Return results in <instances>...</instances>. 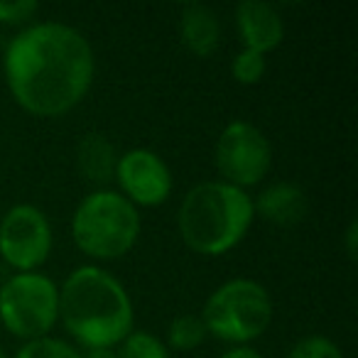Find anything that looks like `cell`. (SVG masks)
Here are the masks:
<instances>
[{
    "mask_svg": "<svg viewBox=\"0 0 358 358\" xmlns=\"http://www.w3.org/2000/svg\"><path fill=\"white\" fill-rule=\"evenodd\" d=\"M265 69H268L265 57L253 50H241L238 55L231 59V76L243 86L258 84L265 76Z\"/></svg>",
    "mask_w": 358,
    "mask_h": 358,
    "instance_id": "obj_17",
    "label": "cell"
},
{
    "mask_svg": "<svg viewBox=\"0 0 358 358\" xmlns=\"http://www.w3.org/2000/svg\"><path fill=\"white\" fill-rule=\"evenodd\" d=\"M40 13L37 0H0V22L3 25H27Z\"/></svg>",
    "mask_w": 358,
    "mask_h": 358,
    "instance_id": "obj_19",
    "label": "cell"
},
{
    "mask_svg": "<svg viewBox=\"0 0 358 358\" xmlns=\"http://www.w3.org/2000/svg\"><path fill=\"white\" fill-rule=\"evenodd\" d=\"M113 179L118 182V194H123L135 209L164 204L174 187L172 169L148 148H133L118 155Z\"/></svg>",
    "mask_w": 358,
    "mask_h": 358,
    "instance_id": "obj_9",
    "label": "cell"
},
{
    "mask_svg": "<svg viewBox=\"0 0 358 358\" xmlns=\"http://www.w3.org/2000/svg\"><path fill=\"white\" fill-rule=\"evenodd\" d=\"M255 216L275 226H297L309 211L307 194L294 182H275L253 199Z\"/></svg>",
    "mask_w": 358,
    "mask_h": 358,
    "instance_id": "obj_11",
    "label": "cell"
},
{
    "mask_svg": "<svg viewBox=\"0 0 358 358\" xmlns=\"http://www.w3.org/2000/svg\"><path fill=\"white\" fill-rule=\"evenodd\" d=\"M221 358H263V356L253 346H231L226 353H221Z\"/></svg>",
    "mask_w": 358,
    "mask_h": 358,
    "instance_id": "obj_21",
    "label": "cell"
},
{
    "mask_svg": "<svg viewBox=\"0 0 358 358\" xmlns=\"http://www.w3.org/2000/svg\"><path fill=\"white\" fill-rule=\"evenodd\" d=\"M206 334L231 346H250L273 322V297L250 278H234L214 289L201 309Z\"/></svg>",
    "mask_w": 358,
    "mask_h": 358,
    "instance_id": "obj_5",
    "label": "cell"
},
{
    "mask_svg": "<svg viewBox=\"0 0 358 358\" xmlns=\"http://www.w3.org/2000/svg\"><path fill=\"white\" fill-rule=\"evenodd\" d=\"M115 164H118L115 145L103 133L81 135L79 145H76V167L86 182L99 185L103 189L108 182H113Z\"/></svg>",
    "mask_w": 358,
    "mask_h": 358,
    "instance_id": "obj_13",
    "label": "cell"
},
{
    "mask_svg": "<svg viewBox=\"0 0 358 358\" xmlns=\"http://www.w3.org/2000/svg\"><path fill=\"white\" fill-rule=\"evenodd\" d=\"M214 164L221 182L238 189L260 185L273 164V145L258 125L248 120L229 123L214 145Z\"/></svg>",
    "mask_w": 358,
    "mask_h": 358,
    "instance_id": "obj_7",
    "label": "cell"
},
{
    "mask_svg": "<svg viewBox=\"0 0 358 358\" xmlns=\"http://www.w3.org/2000/svg\"><path fill=\"white\" fill-rule=\"evenodd\" d=\"M59 322V285L50 275L15 273L0 285V324L22 341L50 336Z\"/></svg>",
    "mask_w": 358,
    "mask_h": 358,
    "instance_id": "obj_6",
    "label": "cell"
},
{
    "mask_svg": "<svg viewBox=\"0 0 358 358\" xmlns=\"http://www.w3.org/2000/svg\"><path fill=\"white\" fill-rule=\"evenodd\" d=\"M3 76L20 108L57 118L89 94L96 76L94 47L84 32L64 22H32L8 42Z\"/></svg>",
    "mask_w": 358,
    "mask_h": 358,
    "instance_id": "obj_1",
    "label": "cell"
},
{
    "mask_svg": "<svg viewBox=\"0 0 358 358\" xmlns=\"http://www.w3.org/2000/svg\"><path fill=\"white\" fill-rule=\"evenodd\" d=\"M0 358H8V356H6V351H3V348H0Z\"/></svg>",
    "mask_w": 358,
    "mask_h": 358,
    "instance_id": "obj_23",
    "label": "cell"
},
{
    "mask_svg": "<svg viewBox=\"0 0 358 358\" xmlns=\"http://www.w3.org/2000/svg\"><path fill=\"white\" fill-rule=\"evenodd\" d=\"M120 358H169V348L157 334L145 331V329H133L120 343Z\"/></svg>",
    "mask_w": 358,
    "mask_h": 358,
    "instance_id": "obj_15",
    "label": "cell"
},
{
    "mask_svg": "<svg viewBox=\"0 0 358 358\" xmlns=\"http://www.w3.org/2000/svg\"><path fill=\"white\" fill-rule=\"evenodd\" d=\"M86 358H120L118 351H89Z\"/></svg>",
    "mask_w": 358,
    "mask_h": 358,
    "instance_id": "obj_22",
    "label": "cell"
},
{
    "mask_svg": "<svg viewBox=\"0 0 358 358\" xmlns=\"http://www.w3.org/2000/svg\"><path fill=\"white\" fill-rule=\"evenodd\" d=\"M15 358H84V353L69 341L57 336H42L35 341H25L17 348Z\"/></svg>",
    "mask_w": 358,
    "mask_h": 358,
    "instance_id": "obj_16",
    "label": "cell"
},
{
    "mask_svg": "<svg viewBox=\"0 0 358 358\" xmlns=\"http://www.w3.org/2000/svg\"><path fill=\"white\" fill-rule=\"evenodd\" d=\"M343 248H346L348 260H356V253H358V221L356 219L346 226V234H343Z\"/></svg>",
    "mask_w": 358,
    "mask_h": 358,
    "instance_id": "obj_20",
    "label": "cell"
},
{
    "mask_svg": "<svg viewBox=\"0 0 358 358\" xmlns=\"http://www.w3.org/2000/svg\"><path fill=\"white\" fill-rule=\"evenodd\" d=\"M59 322L79 346L113 351L133 331V299L108 270L79 265L59 285Z\"/></svg>",
    "mask_w": 358,
    "mask_h": 358,
    "instance_id": "obj_2",
    "label": "cell"
},
{
    "mask_svg": "<svg viewBox=\"0 0 358 358\" xmlns=\"http://www.w3.org/2000/svg\"><path fill=\"white\" fill-rule=\"evenodd\" d=\"M253 221V196L221 179L194 185L177 211L179 236L187 248L199 255H224L234 250Z\"/></svg>",
    "mask_w": 358,
    "mask_h": 358,
    "instance_id": "obj_3",
    "label": "cell"
},
{
    "mask_svg": "<svg viewBox=\"0 0 358 358\" xmlns=\"http://www.w3.org/2000/svg\"><path fill=\"white\" fill-rule=\"evenodd\" d=\"M236 30L243 50H253L263 57L278 50L285 40L282 15L263 0H243L236 6Z\"/></svg>",
    "mask_w": 358,
    "mask_h": 358,
    "instance_id": "obj_10",
    "label": "cell"
},
{
    "mask_svg": "<svg viewBox=\"0 0 358 358\" xmlns=\"http://www.w3.org/2000/svg\"><path fill=\"white\" fill-rule=\"evenodd\" d=\"M55 231L35 204H15L0 216V258L15 273H35L47 263Z\"/></svg>",
    "mask_w": 358,
    "mask_h": 358,
    "instance_id": "obj_8",
    "label": "cell"
},
{
    "mask_svg": "<svg viewBox=\"0 0 358 358\" xmlns=\"http://www.w3.org/2000/svg\"><path fill=\"white\" fill-rule=\"evenodd\" d=\"M143 231L140 211L113 189H96L71 214V238L94 260H118L135 248Z\"/></svg>",
    "mask_w": 358,
    "mask_h": 358,
    "instance_id": "obj_4",
    "label": "cell"
},
{
    "mask_svg": "<svg viewBox=\"0 0 358 358\" xmlns=\"http://www.w3.org/2000/svg\"><path fill=\"white\" fill-rule=\"evenodd\" d=\"M179 37L182 45L196 57H211L221 45L219 15L209 6L189 3L179 13Z\"/></svg>",
    "mask_w": 358,
    "mask_h": 358,
    "instance_id": "obj_12",
    "label": "cell"
},
{
    "mask_svg": "<svg viewBox=\"0 0 358 358\" xmlns=\"http://www.w3.org/2000/svg\"><path fill=\"white\" fill-rule=\"evenodd\" d=\"M206 327L199 314H177L167 327V348L194 351L206 341Z\"/></svg>",
    "mask_w": 358,
    "mask_h": 358,
    "instance_id": "obj_14",
    "label": "cell"
},
{
    "mask_svg": "<svg viewBox=\"0 0 358 358\" xmlns=\"http://www.w3.org/2000/svg\"><path fill=\"white\" fill-rule=\"evenodd\" d=\"M287 358H343V353L329 336L312 334V336L299 338V341L289 348Z\"/></svg>",
    "mask_w": 358,
    "mask_h": 358,
    "instance_id": "obj_18",
    "label": "cell"
}]
</instances>
